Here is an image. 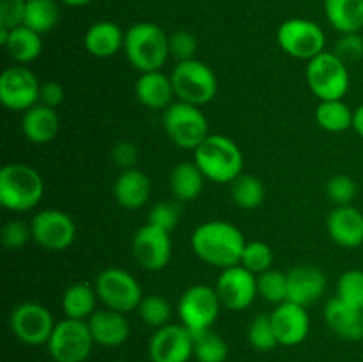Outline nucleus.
Instances as JSON below:
<instances>
[{"label": "nucleus", "instance_id": "f257e3e1", "mask_svg": "<svg viewBox=\"0 0 363 362\" xmlns=\"http://www.w3.org/2000/svg\"><path fill=\"white\" fill-rule=\"evenodd\" d=\"M190 243L201 261L223 270L240 265L247 240L234 224L227 220H209L194 231Z\"/></svg>", "mask_w": 363, "mask_h": 362}, {"label": "nucleus", "instance_id": "f03ea898", "mask_svg": "<svg viewBox=\"0 0 363 362\" xmlns=\"http://www.w3.org/2000/svg\"><path fill=\"white\" fill-rule=\"evenodd\" d=\"M124 53L140 73L160 71L170 57V35L151 21L133 23L124 34Z\"/></svg>", "mask_w": 363, "mask_h": 362}, {"label": "nucleus", "instance_id": "7ed1b4c3", "mask_svg": "<svg viewBox=\"0 0 363 362\" xmlns=\"http://www.w3.org/2000/svg\"><path fill=\"white\" fill-rule=\"evenodd\" d=\"M194 162L213 183H233L243 174L245 158L240 146L227 135L211 133L194 151Z\"/></svg>", "mask_w": 363, "mask_h": 362}, {"label": "nucleus", "instance_id": "20e7f679", "mask_svg": "<svg viewBox=\"0 0 363 362\" xmlns=\"http://www.w3.org/2000/svg\"><path fill=\"white\" fill-rule=\"evenodd\" d=\"M45 195L43 176L28 163H6L0 170V204L14 213L34 209Z\"/></svg>", "mask_w": 363, "mask_h": 362}, {"label": "nucleus", "instance_id": "39448f33", "mask_svg": "<svg viewBox=\"0 0 363 362\" xmlns=\"http://www.w3.org/2000/svg\"><path fill=\"white\" fill-rule=\"evenodd\" d=\"M177 102L202 106L213 102L218 92V80L211 67L197 59L177 62L170 73Z\"/></svg>", "mask_w": 363, "mask_h": 362}, {"label": "nucleus", "instance_id": "423d86ee", "mask_svg": "<svg viewBox=\"0 0 363 362\" xmlns=\"http://www.w3.org/2000/svg\"><path fill=\"white\" fill-rule=\"evenodd\" d=\"M162 123L167 137L176 146L190 151H195L211 135L208 117L201 106L184 102H174L169 109L163 110Z\"/></svg>", "mask_w": 363, "mask_h": 362}, {"label": "nucleus", "instance_id": "0eeeda50", "mask_svg": "<svg viewBox=\"0 0 363 362\" xmlns=\"http://www.w3.org/2000/svg\"><path fill=\"white\" fill-rule=\"evenodd\" d=\"M308 89L319 102L342 99L350 91V71L335 52H323L307 62L305 70Z\"/></svg>", "mask_w": 363, "mask_h": 362}, {"label": "nucleus", "instance_id": "6e6552de", "mask_svg": "<svg viewBox=\"0 0 363 362\" xmlns=\"http://www.w3.org/2000/svg\"><path fill=\"white\" fill-rule=\"evenodd\" d=\"M222 307L223 305L215 287L208 284H195L181 295L177 314L181 323L197 337L211 330Z\"/></svg>", "mask_w": 363, "mask_h": 362}, {"label": "nucleus", "instance_id": "1a4fd4ad", "mask_svg": "<svg viewBox=\"0 0 363 362\" xmlns=\"http://www.w3.org/2000/svg\"><path fill=\"white\" fill-rule=\"evenodd\" d=\"M94 287L99 302L106 309H113L124 314L137 311L144 298L138 280L128 270L119 268V266L101 270L96 277Z\"/></svg>", "mask_w": 363, "mask_h": 362}, {"label": "nucleus", "instance_id": "9d476101", "mask_svg": "<svg viewBox=\"0 0 363 362\" xmlns=\"http://www.w3.org/2000/svg\"><path fill=\"white\" fill-rule=\"evenodd\" d=\"M94 344L87 322L64 318L55 325L46 346L55 362H85Z\"/></svg>", "mask_w": 363, "mask_h": 362}, {"label": "nucleus", "instance_id": "9b49d317", "mask_svg": "<svg viewBox=\"0 0 363 362\" xmlns=\"http://www.w3.org/2000/svg\"><path fill=\"white\" fill-rule=\"evenodd\" d=\"M277 43L289 57L308 62L325 52L326 35L315 21L291 18L284 21L277 31Z\"/></svg>", "mask_w": 363, "mask_h": 362}, {"label": "nucleus", "instance_id": "f8f14e48", "mask_svg": "<svg viewBox=\"0 0 363 362\" xmlns=\"http://www.w3.org/2000/svg\"><path fill=\"white\" fill-rule=\"evenodd\" d=\"M55 325L57 323L50 309L38 302H21L11 311L9 316L13 336L28 346L48 343Z\"/></svg>", "mask_w": 363, "mask_h": 362}, {"label": "nucleus", "instance_id": "ddd939ff", "mask_svg": "<svg viewBox=\"0 0 363 362\" xmlns=\"http://www.w3.org/2000/svg\"><path fill=\"white\" fill-rule=\"evenodd\" d=\"M32 240L46 251H66L77 238V226L66 212L41 209L30 222Z\"/></svg>", "mask_w": 363, "mask_h": 362}, {"label": "nucleus", "instance_id": "4468645a", "mask_svg": "<svg viewBox=\"0 0 363 362\" xmlns=\"http://www.w3.org/2000/svg\"><path fill=\"white\" fill-rule=\"evenodd\" d=\"M39 91L41 84L38 77L21 64L7 67L0 75V102L6 109L27 112L39 103Z\"/></svg>", "mask_w": 363, "mask_h": 362}, {"label": "nucleus", "instance_id": "2eb2a0df", "mask_svg": "<svg viewBox=\"0 0 363 362\" xmlns=\"http://www.w3.org/2000/svg\"><path fill=\"white\" fill-rule=\"evenodd\" d=\"M215 290L223 307L234 312L245 311L259 297L257 275L241 265L229 266L220 272Z\"/></svg>", "mask_w": 363, "mask_h": 362}, {"label": "nucleus", "instance_id": "dca6fc26", "mask_svg": "<svg viewBox=\"0 0 363 362\" xmlns=\"http://www.w3.org/2000/svg\"><path fill=\"white\" fill-rule=\"evenodd\" d=\"M195 336L183 323L156 329L149 341L151 362H188L194 357Z\"/></svg>", "mask_w": 363, "mask_h": 362}, {"label": "nucleus", "instance_id": "f3484780", "mask_svg": "<svg viewBox=\"0 0 363 362\" xmlns=\"http://www.w3.org/2000/svg\"><path fill=\"white\" fill-rule=\"evenodd\" d=\"M135 261L147 272H160L172 258V241L169 231L145 224L133 236Z\"/></svg>", "mask_w": 363, "mask_h": 362}, {"label": "nucleus", "instance_id": "a211bd4d", "mask_svg": "<svg viewBox=\"0 0 363 362\" xmlns=\"http://www.w3.org/2000/svg\"><path fill=\"white\" fill-rule=\"evenodd\" d=\"M269 318H272L279 344L282 346H296L303 343L311 332V318H308L307 307L291 300L277 305Z\"/></svg>", "mask_w": 363, "mask_h": 362}, {"label": "nucleus", "instance_id": "6ab92c4d", "mask_svg": "<svg viewBox=\"0 0 363 362\" xmlns=\"http://www.w3.org/2000/svg\"><path fill=\"white\" fill-rule=\"evenodd\" d=\"M287 284H289L287 300L308 307L325 295L326 275L319 266L298 265L287 272Z\"/></svg>", "mask_w": 363, "mask_h": 362}, {"label": "nucleus", "instance_id": "aec40b11", "mask_svg": "<svg viewBox=\"0 0 363 362\" xmlns=\"http://www.w3.org/2000/svg\"><path fill=\"white\" fill-rule=\"evenodd\" d=\"M326 229L333 243L357 248L363 243V213L354 206H337L326 220Z\"/></svg>", "mask_w": 363, "mask_h": 362}, {"label": "nucleus", "instance_id": "412c9836", "mask_svg": "<svg viewBox=\"0 0 363 362\" xmlns=\"http://www.w3.org/2000/svg\"><path fill=\"white\" fill-rule=\"evenodd\" d=\"M87 323L94 343L105 348L121 346L126 343L131 332L126 314L113 309H99L87 319Z\"/></svg>", "mask_w": 363, "mask_h": 362}, {"label": "nucleus", "instance_id": "4be33fe9", "mask_svg": "<svg viewBox=\"0 0 363 362\" xmlns=\"http://www.w3.org/2000/svg\"><path fill=\"white\" fill-rule=\"evenodd\" d=\"M135 96L138 103L149 110H167L174 103L176 92L170 77L160 71L140 73L135 84Z\"/></svg>", "mask_w": 363, "mask_h": 362}, {"label": "nucleus", "instance_id": "5701e85b", "mask_svg": "<svg viewBox=\"0 0 363 362\" xmlns=\"http://www.w3.org/2000/svg\"><path fill=\"white\" fill-rule=\"evenodd\" d=\"M325 322L342 339H363V311L340 300L339 297L330 298L328 304H326Z\"/></svg>", "mask_w": 363, "mask_h": 362}, {"label": "nucleus", "instance_id": "b1692460", "mask_svg": "<svg viewBox=\"0 0 363 362\" xmlns=\"http://www.w3.org/2000/svg\"><path fill=\"white\" fill-rule=\"evenodd\" d=\"M60 130V117L57 109L38 103L30 106L21 117V131L23 137L32 144H48L57 137Z\"/></svg>", "mask_w": 363, "mask_h": 362}, {"label": "nucleus", "instance_id": "393cba45", "mask_svg": "<svg viewBox=\"0 0 363 362\" xmlns=\"http://www.w3.org/2000/svg\"><path fill=\"white\" fill-rule=\"evenodd\" d=\"M113 197L124 209L142 208L151 197V180L137 167L123 170L113 185Z\"/></svg>", "mask_w": 363, "mask_h": 362}, {"label": "nucleus", "instance_id": "a878e982", "mask_svg": "<svg viewBox=\"0 0 363 362\" xmlns=\"http://www.w3.org/2000/svg\"><path fill=\"white\" fill-rule=\"evenodd\" d=\"M124 34L126 32L113 21H96L84 35L85 50L98 59H110L124 48Z\"/></svg>", "mask_w": 363, "mask_h": 362}, {"label": "nucleus", "instance_id": "bb28decb", "mask_svg": "<svg viewBox=\"0 0 363 362\" xmlns=\"http://www.w3.org/2000/svg\"><path fill=\"white\" fill-rule=\"evenodd\" d=\"M0 43L18 64H30L41 55L43 39L32 28L20 25L14 28H0Z\"/></svg>", "mask_w": 363, "mask_h": 362}, {"label": "nucleus", "instance_id": "cd10ccee", "mask_svg": "<svg viewBox=\"0 0 363 362\" xmlns=\"http://www.w3.org/2000/svg\"><path fill=\"white\" fill-rule=\"evenodd\" d=\"M325 13L330 25L340 34L363 28V0H325Z\"/></svg>", "mask_w": 363, "mask_h": 362}, {"label": "nucleus", "instance_id": "c85d7f7f", "mask_svg": "<svg viewBox=\"0 0 363 362\" xmlns=\"http://www.w3.org/2000/svg\"><path fill=\"white\" fill-rule=\"evenodd\" d=\"M206 176L195 162H179L172 169L169 187L179 201H194L202 194Z\"/></svg>", "mask_w": 363, "mask_h": 362}, {"label": "nucleus", "instance_id": "c756f323", "mask_svg": "<svg viewBox=\"0 0 363 362\" xmlns=\"http://www.w3.org/2000/svg\"><path fill=\"white\" fill-rule=\"evenodd\" d=\"M94 284L74 283L66 287L62 293V311L66 318L84 319L87 322L96 312V302H98Z\"/></svg>", "mask_w": 363, "mask_h": 362}, {"label": "nucleus", "instance_id": "7c9ffc66", "mask_svg": "<svg viewBox=\"0 0 363 362\" xmlns=\"http://www.w3.org/2000/svg\"><path fill=\"white\" fill-rule=\"evenodd\" d=\"M354 110L350 109L344 99H328L319 102L315 109V121L319 126L330 133H342V131L353 128Z\"/></svg>", "mask_w": 363, "mask_h": 362}, {"label": "nucleus", "instance_id": "2f4dec72", "mask_svg": "<svg viewBox=\"0 0 363 362\" xmlns=\"http://www.w3.org/2000/svg\"><path fill=\"white\" fill-rule=\"evenodd\" d=\"M59 14V0H27L21 25L38 34H46L57 25Z\"/></svg>", "mask_w": 363, "mask_h": 362}, {"label": "nucleus", "instance_id": "473e14b6", "mask_svg": "<svg viewBox=\"0 0 363 362\" xmlns=\"http://www.w3.org/2000/svg\"><path fill=\"white\" fill-rule=\"evenodd\" d=\"M230 195L238 208L241 209H255L264 201V185L257 176L252 174H241L240 177L230 183Z\"/></svg>", "mask_w": 363, "mask_h": 362}, {"label": "nucleus", "instance_id": "72a5a7b5", "mask_svg": "<svg viewBox=\"0 0 363 362\" xmlns=\"http://www.w3.org/2000/svg\"><path fill=\"white\" fill-rule=\"evenodd\" d=\"M194 357L199 362H225L229 357V344L220 334L208 330L195 337Z\"/></svg>", "mask_w": 363, "mask_h": 362}, {"label": "nucleus", "instance_id": "f704fd0d", "mask_svg": "<svg viewBox=\"0 0 363 362\" xmlns=\"http://www.w3.org/2000/svg\"><path fill=\"white\" fill-rule=\"evenodd\" d=\"M137 311L142 322L147 323L152 329H162V327L169 325L170 318H172V307L162 295H145Z\"/></svg>", "mask_w": 363, "mask_h": 362}, {"label": "nucleus", "instance_id": "c9c22d12", "mask_svg": "<svg viewBox=\"0 0 363 362\" xmlns=\"http://www.w3.org/2000/svg\"><path fill=\"white\" fill-rule=\"evenodd\" d=\"M257 293L262 300L272 304H282L289 298V284H287V273L279 270H268V272L257 275Z\"/></svg>", "mask_w": 363, "mask_h": 362}, {"label": "nucleus", "instance_id": "e433bc0d", "mask_svg": "<svg viewBox=\"0 0 363 362\" xmlns=\"http://www.w3.org/2000/svg\"><path fill=\"white\" fill-rule=\"evenodd\" d=\"M248 343L252 348L257 351H269L275 346H279V339H277L275 329L269 314H259L248 325Z\"/></svg>", "mask_w": 363, "mask_h": 362}, {"label": "nucleus", "instance_id": "4c0bfd02", "mask_svg": "<svg viewBox=\"0 0 363 362\" xmlns=\"http://www.w3.org/2000/svg\"><path fill=\"white\" fill-rule=\"evenodd\" d=\"M241 266L252 272L254 275L272 270L273 265V251L264 241H247L243 256H241Z\"/></svg>", "mask_w": 363, "mask_h": 362}, {"label": "nucleus", "instance_id": "58836bf2", "mask_svg": "<svg viewBox=\"0 0 363 362\" xmlns=\"http://www.w3.org/2000/svg\"><path fill=\"white\" fill-rule=\"evenodd\" d=\"M337 297L363 311V272L347 270L337 283Z\"/></svg>", "mask_w": 363, "mask_h": 362}, {"label": "nucleus", "instance_id": "ea45409f", "mask_svg": "<svg viewBox=\"0 0 363 362\" xmlns=\"http://www.w3.org/2000/svg\"><path fill=\"white\" fill-rule=\"evenodd\" d=\"M357 181L347 174H335L326 183V194L337 206H350L357 195Z\"/></svg>", "mask_w": 363, "mask_h": 362}, {"label": "nucleus", "instance_id": "a19ab883", "mask_svg": "<svg viewBox=\"0 0 363 362\" xmlns=\"http://www.w3.org/2000/svg\"><path fill=\"white\" fill-rule=\"evenodd\" d=\"M0 240H2L4 247L9 251H18V248L25 247L28 240H32L30 224L23 222V220H7L0 233Z\"/></svg>", "mask_w": 363, "mask_h": 362}, {"label": "nucleus", "instance_id": "79ce46f5", "mask_svg": "<svg viewBox=\"0 0 363 362\" xmlns=\"http://www.w3.org/2000/svg\"><path fill=\"white\" fill-rule=\"evenodd\" d=\"M179 216H181V212H179V206H177L176 202L163 201L152 206L151 212H149L147 222L156 227H162V229L169 231V233H172V231L177 227V224H179Z\"/></svg>", "mask_w": 363, "mask_h": 362}, {"label": "nucleus", "instance_id": "37998d69", "mask_svg": "<svg viewBox=\"0 0 363 362\" xmlns=\"http://www.w3.org/2000/svg\"><path fill=\"white\" fill-rule=\"evenodd\" d=\"M197 38L188 31H177L170 35V55L177 60H191L197 53Z\"/></svg>", "mask_w": 363, "mask_h": 362}, {"label": "nucleus", "instance_id": "c03bdc74", "mask_svg": "<svg viewBox=\"0 0 363 362\" xmlns=\"http://www.w3.org/2000/svg\"><path fill=\"white\" fill-rule=\"evenodd\" d=\"M335 53L344 62H354L363 57V38L360 32L342 34L335 45Z\"/></svg>", "mask_w": 363, "mask_h": 362}, {"label": "nucleus", "instance_id": "a18cd8bd", "mask_svg": "<svg viewBox=\"0 0 363 362\" xmlns=\"http://www.w3.org/2000/svg\"><path fill=\"white\" fill-rule=\"evenodd\" d=\"M27 0H0V28H14L23 23Z\"/></svg>", "mask_w": 363, "mask_h": 362}, {"label": "nucleus", "instance_id": "49530a36", "mask_svg": "<svg viewBox=\"0 0 363 362\" xmlns=\"http://www.w3.org/2000/svg\"><path fill=\"white\" fill-rule=\"evenodd\" d=\"M140 158V151H138L137 146L130 141H119L113 144L112 148V160L117 167H121L123 170L135 169V165L138 163Z\"/></svg>", "mask_w": 363, "mask_h": 362}, {"label": "nucleus", "instance_id": "de8ad7c7", "mask_svg": "<svg viewBox=\"0 0 363 362\" xmlns=\"http://www.w3.org/2000/svg\"><path fill=\"white\" fill-rule=\"evenodd\" d=\"M64 102V89L59 82H45L41 84V91H39V103L50 106V109H57L62 105Z\"/></svg>", "mask_w": 363, "mask_h": 362}, {"label": "nucleus", "instance_id": "09e8293b", "mask_svg": "<svg viewBox=\"0 0 363 362\" xmlns=\"http://www.w3.org/2000/svg\"><path fill=\"white\" fill-rule=\"evenodd\" d=\"M353 128L358 135L363 138V103L354 110V117H353Z\"/></svg>", "mask_w": 363, "mask_h": 362}, {"label": "nucleus", "instance_id": "8fccbe9b", "mask_svg": "<svg viewBox=\"0 0 363 362\" xmlns=\"http://www.w3.org/2000/svg\"><path fill=\"white\" fill-rule=\"evenodd\" d=\"M60 4H64V6H69V7H84L87 6V4H91L92 0H59Z\"/></svg>", "mask_w": 363, "mask_h": 362}, {"label": "nucleus", "instance_id": "3c124183", "mask_svg": "<svg viewBox=\"0 0 363 362\" xmlns=\"http://www.w3.org/2000/svg\"><path fill=\"white\" fill-rule=\"evenodd\" d=\"M119 362H128V361H119Z\"/></svg>", "mask_w": 363, "mask_h": 362}]
</instances>
